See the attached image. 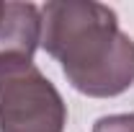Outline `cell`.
Here are the masks:
<instances>
[{
  "label": "cell",
  "mask_w": 134,
  "mask_h": 132,
  "mask_svg": "<svg viewBox=\"0 0 134 132\" xmlns=\"http://www.w3.org/2000/svg\"><path fill=\"white\" fill-rule=\"evenodd\" d=\"M41 47L67 83L93 99L134 85V39L119 29L116 11L96 0H49L41 5Z\"/></svg>",
  "instance_id": "1"
},
{
  "label": "cell",
  "mask_w": 134,
  "mask_h": 132,
  "mask_svg": "<svg viewBox=\"0 0 134 132\" xmlns=\"http://www.w3.org/2000/svg\"><path fill=\"white\" fill-rule=\"evenodd\" d=\"M67 104L26 57H0V132H65Z\"/></svg>",
  "instance_id": "2"
},
{
  "label": "cell",
  "mask_w": 134,
  "mask_h": 132,
  "mask_svg": "<svg viewBox=\"0 0 134 132\" xmlns=\"http://www.w3.org/2000/svg\"><path fill=\"white\" fill-rule=\"evenodd\" d=\"M41 44V8L34 3H3L0 13V57L31 60Z\"/></svg>",
  "instance_id": "3"
},
{
  "label": "cell",
  "mask_w": 134,
  "mask_h": 132,
  "mask_svg": "<svg viewBox=\"0 0 134 132\" xmlns=\"http://www.w3.org/2000/svg\"><path fill=\"white\" fill-rule=\"evenodd\" d=\"M93 132H134V114H108L93 124Z\"/></svg>",
  "instance_id": "4"
},
{
  "label": "cell",
  "mask_w": 134,
  "mask_h": 132,
  "mask_svg": "<svg viewBox=\"0 0 134 132\" xmlns=\"http://www.w3.org/2000/svg\"><path fill=\"white\" fill-rule=\"evenodd\" d=\"M0 13H3V0H0Z\"/></svg>",
  "instance_id": "5"
}]
</instances>
